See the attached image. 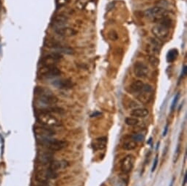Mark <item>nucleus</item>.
I'll use <instances>...</instances> for the list:
<instances>
[{
  "label": "nucleus",
  "instance_id": "1",
  "mask_svg": "<svg viewBox=\"0 0 187 186\" xmlns=\"http://www.w3.org/2000/svg\"><path fill=\"white\" fill-rule=\"evenodd\" d=\"M171 24H172V20L167 17H164L158 24L152 28V33L159 41H166L169 36Z\"/></svg>",
  "mask_w": 187,
  "mask_h": 186
},
{
  "label": "nucleus",
  "instance_id": "2",
  "mask_svg": "<svg viewBox=\"0 0 187 186\" xmlns=\"http://www.w3.org/2000/svg\"><path fill=\"white\" fill-rule=\"evenodd\" d=\"M36 118L40 124L48 128H52L55 127H59L62 125L61 122L55 116L52 115L51 112L44 109H41L37 112Z\"/></svg>",
  "mask_w": 187,
  "mask_h": 186
},
{
  "label": "nucleus",
  "instance_id": "3",
  "mask_svg": "<svg viewBox=\"0 0 187 186\" xmlns=\"http://www.w3.org/2000/svg\"><path fill=\"white\" fill-rule=\"evenodd\" d=\"M35 94L38 96L39 101L45 105H54L58 101V99L51 90L43 86H36L35 88Z\"/></svg>",
  "mask_w": 187,
  "mask_h": 186
},
{
  "label": "nucleus",
  "instance_id": "4",
  "mask_svg": "<svg viewBox=\"0 0 187 186\" xmlns=\"http://www.w3.org/2000/svg\"><path fill=\"white\" fill-rule=\"evenodd\" d=\"M60 70L55 65H42L38 70V77L39 79H52L59 76Z\"/></svg>",
  "mask_w": 187,
  "mask_h": 186
},
{
  "label": "nucleus",
  "instance_id": "5",
  "mask_svg": "<svg viewBox=\"0 0 187 186\" xmlns=\"http://www.w3.org/2000/svg\"><path fill=\"white\" fill-rule=\"evenodd\" d=\"M38 140L41 142L42 144H43L45 147L52 151L61 150V149L65 148L68 144L66 141L50 139L49 138H41L38 139Z\"/></svg>",
  "mask_w": 187,
  "mask_h": 186
},
{
  "label": "nucleus",
  "instance_id": "6",
  "mask_svg": "<svg viewBox=\"0 0 187 186\" xmlns=\"http://www.w3.org/2000/svg\"><path fill=\"white\" fill-rule=\"evenodd\" d=\"M58 177L57 173L49 168H42L38 170L35 174V180L41 183L48 182L50 180H54Z\"/></svg>",
  "mask_w": 187,
  "mask_h": 186
},
{
  "label": "nucleus",
  "instance_id": "7",
  "mask_svg": "<svg viewBox=\"0 0 187 186\" xmlns=\"http://www.w3.org/2000/svg\"><path fill=\"white\" fill-rule=\"evenodd\" d=\"M166 10L164 8L161 7L155 6L153 8L145 10V16L147 18L153 21H160L164 18V15L165 14Z\"/></svg>",
  "mask_w": 187,
  "mask_h": 186
},
{
  "label": "nucleus",
  "instance_id": "8",
  "mask_svg": "<svg viewBox=\"0 0 187 186\" xmlns=\"http://www.w3.org/2000/svg\"><path fill=\"white\" fill-rule=\"evenodd\" d=\"M34 132L36 135H38V139L41 138H49L55 135V130H52L51 128H48L46 126H36L34 127Z\"/></svg>",
  "mask_w": 187,
  "mask_h": 186
},
{
  "label": "nucleus",
  "instance_id": "9",
  "mask_svg": "<svg viewBox=\"0 0 187 186\" xmlns=\"http://www.w3.org/2000/svg\"><path fill=\"white\" fill-rule=\"evenodd\" d=\"M62 58V55L61 54L58 52H53L42 57L41 62H42V65H54L53 64L59 62Z\"/></svg>",
  "mask_w": 187,
  "mask_h": 186
},
{
  "label": "nucleus",
  "instance_id": "10",
  "mask_svg": "<svg viewBox=\"0 0 187 186\" xmlns=\"http://www.w3.org/2000/svg\"><path fill=\"white\" fill-rule=\"evenodd\" d=\"M134 164V158L132 155L125 156L120 162V168L124 174H128L132 170Z\"/></svg>",
  "mask_w": 187,
  "mask_h": 186
},
{
  "label": "nucleus",
  "instance_id": "11",
  "mask_svg": "<svg viewBox=\"0 0 187 186\" xmlns=\"http://www.w3.org/2000/svg\"><path fill=\"white\" fill-rule=\"evenodd\" d=\"M134 71L136 76L145 78L148 74V67L142 62H137L134 65Z\"/></svg>",
  "mask_w": 187,
  "mask_h": 186
},
{
  "label": "nucleus",
  "instance_id": "12",
  "mask_svg": "<svg viewBox=\"0 0 187 186\" xmlns=\"http://www.w3.org/2000/svg\"><path fill=\"white\" fill-rule=\"evenodd\" d=\"M53 160V155L52 152L46 151L39 152L37 156V161L42 165H48Z\"/></svg>",
  "mask_w": 187,
  "mask_h": 186
},
{
  "label": "nucleus",
  "instance_id": "13",
  "mask_svg": "<svg viewBox=\"0 0 187 186\" xmlns=\"http://www.w3.org/2000/svg\"><path fill=\"white\" fill-rule=\"evenodd\" d=\"M55 31L57 34L60 36H63V37H72V36L76 35L77 34V32L74 29L65 27V26L55 29Z\"/></svg>",
  "mask_w": 187,
  "mask_h": 186
},
{
  "label": "nucleus",
  "instance_id": "14",
  "mask_svg": "<svg viewBox=\"0 0 187 186\" xmlns=\"http://www.w3.org/2000/svg\"><path fill=\"white\" fill-rule=\"evenodd\" d=\"M68 22V18L65 15H56L55 18H53L52 22V27H53L54 29L59 28V27H65L66 23Z\"/></svg>",
  "mask_w": 187,
  "mask_h": 186
},
{
  "label": "nucleus",
  "instance_id": "15",
  "mask_svg": "<svg viewBox=\"0 0 187 186\" xmlns=\"http://www.w3.org/2000/svg\"><path fill=\"white\" fill-rule=\"evenodd\" d=\"M54 86L59 89H71L73 86V83L69 79H59L55 80L52 83Z\"/></svg>",
  "mask_w": 187,
  "mask_h": 186
},
{
  "label": "nucleus",
  "instance_id": "16",
  "mask_svg": "<svg viewBox=\"0 0 187 186\" xmlns=\"http://www.w3.org/2000/svg\"><path fill=\"white\" fill-rule=\"evenodd\" d=\"M144 83L141 81H135L134 83H132L130 86H129V93L132 94H137V95L139 94L142 90L143 86H144Z\"/></svg>",
  "mask_w": 187,
  "mask_h": 186
},
{
  "label": "nucleus",
  "instance_id": "17",
  "mask_svg": "<svg viewBox=\"0 0 187 186\" xmlns=\"http://www.w3.org/2000/svg\"><path fill=\"white\" fill-rule=\"evenodd\" d=\"M106 144H107V139L106 137H101V138L96 139L92 145L95 150H102L106 148Z\"/></svg>",
  "mask_w": 187,
  "mask_h": 186
},
{
  "label": "nucleus",
  "instance_id": "18",
  "mask_svg": "<svg viewBox=\"0 0 187 186\" xmlns=\"http://www.w3.org/2000/svg\"><path fill=\"white\" fill-rule=\"evenodd\" d=\"M148 114H149V111L147 109H135L131 112V115L139 118L146 117Z\"/></svg>",
  "mask_w": 187,
  "mask_h": 186
},
{
  "label": "nucleus",
  "instance_id": "19",
  "mask_svg": "<svg viewBox=\"0 0 187 186\" xmlns=\"http://www.w3.org/2000/svg\"><path fill=\"white\" fill-rule=\"evenodd\" d=\"M178 56V51L175 48H172V49L169 50L167 55V61L169 63H172L174 61L176 60Z\"/></svg>",
  "mask_w": 187,
  "mask_h": 186
},
{
  "label": "nucleus",
  "instance_id": "20",
  "mask_svg": "<svg viewBox=\"0 0 187 186\" xmlns=\"http://www.w3.org/2000/svg\"><path fill=\"white\" fill-rule=\"evenodd\" d=\"M47 166H48V168L52 170V171H56L57 170H58L59 168L62 167V163L60 162V161H55V160H53V161H51V162L48 163Z\"/></svg>",
  "mask_w": 187,
  "mask_h": 186
},
{
  "label": "nucleus",
  "instance_id": "21",
  "mask_svg": "<svg viewBox=\"0 0 187 186\" xmlns=\"http://www.w3.org/2000/svg\"><path fill=\"white\" fill-rule=\"evenodd\" d=\"M137 142H134V140H131L129 141V142H125V143L123 144V148L124 149H125V150H134V149H136V147H137Z\"/></svg>",
  "mask_w": 187,
  "mask_h": 186
},
{
  "label": "nucleus",
  "instance_id": "22",
  "mask_svg": "<svg viewBox=\"0 0 187 186\" xmlns=\"http://www.w3.org/2000/svg\"><path fill=\"white\" fill-rule=\"evenodd\" d=\"M125 122L129 126H134L139 123V120L136 117H127L125 118Z\"/></svg>",
  "mask_w": 187,
  "mask_h": 186
},
{
  "label": "nucleus",
  "instance_id": "23",
  "mask_svg": "<svg viewBox=\"0 0 187 186\" xmlns=\"http://www.w3.org/2000/svg\"><path fill=\"white\" fill-rule=\"evenodd\" d=\"M149 62L151 64V65L154 67H158L159 64V59L157 58L155 55H151V56L150 57Z\"/></svg>",
  "mask_w": 187,
  "mask_h": 186
},
{
  "label": "nucleus",
  "instance_id": "24",
  "mask_svg": "<svg viewBox=\"0 0 187 186\" xmlns=\"http://www.w3.org/2000/svg\"><path fill=\"white\" fill-rule=\"evenodd\" d=\"M132 140H134V142H142L145 139V135L142 133H137V134H134L132 135Z\"/></svg>",
  "mask_w": 187,
  "mask_h": 186
},
{
  "label": "nucleus",
  "instance_id": "25",
  "mask_svg": "<svg viewBox=\"0 0 187 186\" xmlns=\"http://www.w3.org/2000/svg\"><path fill=\"white\" fill-rule=\"evenodd\" d=\"M179 96H180V94L179 93H178L177 95H176L175 96L173 102H172V106H171V110H172V111L174 110L175 107V106H176V103H177V102H178V98H179Z\"/></svg>",
  "mask_w": 187,
  "mask_h": 186
},
{
  "label": "nucleus",
  "instance_id": "26",
  "mask_svg": "<svg viewBox=\"0 0 187 186\" xmlns=\"http://www.w3.org/2000/svg\"><path fill=\"white\" fill-rule=\"evenodd\" d=\"M69 0H57V7H62L68 2Z\"/></svg>",
  "mask_w": 187,
  "mask_h": 186
},
{
  "label": "nucleus",
  "instance_id": "27",
  "mask_svg": "<svg viewBox=\"0 0 187 186\" xmlns=\"http://www.w3.org/2000/svg\"><path fill=\"white\" fill-rule=\"evenodd\" d=\"M158 161H159L158 156H155V160H154V163H153V167H152V171H154L155 168H156L157 165H158Z\"/></svg>",
  "mask_w": 187,
  "mask_h": 186
},
{
  "label": "nucleus",
  "instance_id": "28",
  "mask_svg": "<svg viewBox=\"0 0 187 186\" xmlns=\"http://www.w3.org/2000/svg\"><path fill=\"white\" fill-rule=\"evenodd\" d=\"M186 65H184L183 66V71H182V76H185L186 75Z\"/></svg>",
  "mask_w": 187,
  "mask_h": 186
},
{
  "label": "nucleus",
  "instance_id": "29",
  "mask_svg": "<svg viewBox=\"0 0 187 186\" xmlns=\"http://www.w3.org/2000/svg\"><path fill=\"white\" fill-rule=\"evenodd\" d=\"M167 130H168V124H167V126H166L165 128H164V132H163V135H164H164H167Z\"/></svg>",
  "mask_w": 187,
  "mask_h": 186
},
{
  "label": "nucleus",
  "instance_id": "30",
  "mask_svg": "<svg viewBox=\"0 0 187 186\" xmlns=\"http://www.w3.org/2000/svg\"><path fill=\"white\" fill-rule=\"evenodd\" d=\"M186 179H187V175H186V174H185V175H184V180H183V186H185V185H186Z\"/></svg>",
  "mask_w": 187,
  "mask_h": 186
},
{
  "label": "nucleus",
  "instance_id": "31",
  "mask_svg": "<svg viewBox=\"0 0 187 186\" xmlns=\"http://www.w3.org/2000/svg\"><path fill=\"white\" fill-rule=\"evenodd\" d=\"M38 186H49V185H48V182H45V183H41V182H40V185Z\"/></svg>",
  "mask_w": 187,
  "mask_h": 186
},
{
  "label": "nucleus",
  "instance_id": "32",
  "mask_svg": "<svg viewBox=\"0 0 187 186\" xmlns=\"http://www.w3.org/2000/svg\"><path fill=\"white\" fill-rule=\"evenodd\" d=\"M101 113H99V112H97V113H95V114H92V116H97V115H101Z\"/></svg>",
  "mask_w": 187,
  "mask_h": 186
},
{
  "label": "nucleus",
  "instance_id": "33",
  "mask_svg": "<svg viewBox=\"0 0 187 186\" xmlns=\"http://www.w3.org/2000/svg\"><path fill=\"white\" fill-rule=\"evenodd\" d=\"M173 182H173V180H172V182H171V183H170V185H169V186H172V185H173Z\"/></svg>",
  "mask_w": 187,
  "mask_h": 186
}]
</instances>
